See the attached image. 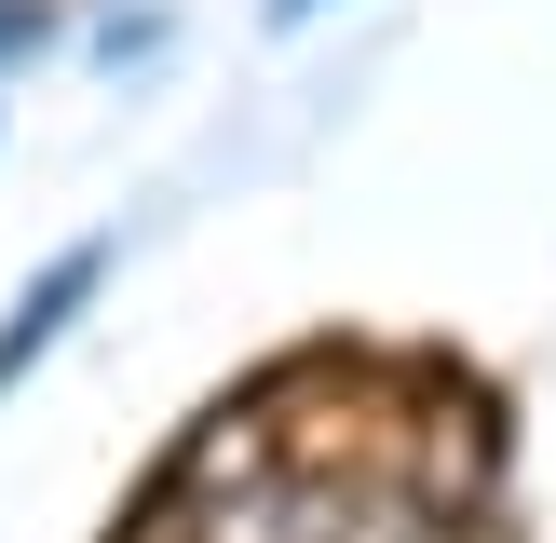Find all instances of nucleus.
<instances>
[{"instance_id": "f03ea898", "label": "nucleus", "mask_w": 556, "mask_h": 543, "mask_svg": "<svg viewBox=\"0 0 556 543\" xmlns=\"http://www.w3.org/2000/svg\"><path fill=\"white\" fill-rule=\"evenodd\" d=\"M150 41H163V0H123V14L81 27V54H96V68H150Z\"/></svg>"}, {"instance_id": "f257e3e1", "label": "nucleus", "mask_w": 556, "mask_h": 543, "mask_svg": "<svg viewBox=\"0 0 556 543\" xmlns=\"http://www.w3.org/2000/svg\"><path fill=\"white\" fill-rule=\"evenodd\" d=\"M96 286H109V244H96V231H81V244H54V258L27 272V299H14V313H0V394H14V380L41 367V353L68 340L81 313H96Z\"/></svg>"}, {"instance_id": "20e7f679", "label": "nucleus", "mask_w": 556, "mask_h": 543, "mask_svg": "<svg viewBox=\"0 0 556 543\" xmlns=\"http://www.w3.org/2000/svg\"><path fill=\"white\" fill-rule=\"evenodd\" d=\"M313 14H340V0H271V27H313Z\"/></svg>"}, {"instance_id": "7ed1b4c3", "label": "nucleus", "mask_w": 556, "mask_h": 543, "mask_svg": "<svg viewBox=\"0 0 556 543\" xmlns=\"http://www.w3.org/2000/svg\"><path fill=\"white\" fill-rule=\"evenodd\" d=\"M54 41H68V14H54V0H0V81H14V68H41Z\"/></svg>"}]
</instances>
